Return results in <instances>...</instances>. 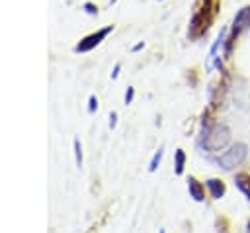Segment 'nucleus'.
Masks as SVG:
<instances>
[{"mask_svg": "<svg viewBox=\"0 0 250 233\" xmlns=\"http://www.w3.org/2000/svg\"><path fill=\"white\" fill-rule=\"evenodd\" d=\"M213 14H215L213 0H197L195 12H193L191 22H189V37L191 39L201 37L209 29V25L213 22Z\"/></svg>", "mask_w": 250, "mask_h": 233, "instance_id": "f257e3e1", "label": "nucleus"}, {"mask_svg": "<svg viewBox=\"0 0 250 233\" xmlns=\"http://www.w3.org/2000/svg\"><path fill=\"white\" fill-rule=\"evenodd\" d=\"M229 141H230V131H229V127L223 125V123L213 125V127L205 133V149H207V151H213V153L223 151V149L229 145Z\"/></svg>", "mask_w": 250, "mask_h": 233, "instance_id": "f03ea898", "label": "nucleus"}, {"mask_svg": "<svg viewBox=\"0 0 250 233\" xmlns=\"http://www.w3.org/2000/svg\"><path fill=\"white\" fill-rule=\"evenodd\" d=\"M246 153H248V147L244 143H236L232 145L229 151H225L221 157H219V164L225 168V170H232L234 166H238L244 159H246Z\"/></svg>", "mask_w": 250, "mask_h": 233, "instance_id": "7ed1b4c3", "label": "nucleus"}, {"mask_svg": "<svg viewBox=\"0 0 250 233\" xmlns=\"http://www.w3.org/2000/svg\"><path fill=\"white\" fill-rule=\"evenodd\" d=\"M107 33H111V25H107V27H104V29H98L96 33H90V35H86L76 47H74V51L76 53H86V51H92L96 45H100L104 39H105V35Z\"/></svg>", "mask_w": 250, "mask_h": 233, "instance_id": "20e7f679", "label": "nucleus"}, {"mask_svg": "<svg viewBox=\"0 0 250 233\" xmlns=\"http://www.w3.org/2000/svg\"><path fill=\"white\" fill-rule=\"evenodd\" d=\"M248 25H250V8H242V10L236 14V18H234V23H232V35H230V39H229V43H227V55L230 53V47H232L236 35H238L240 31H244Z\"/></svg>", "mask_w": 250, "mask_h": 233, "instance_id": "39448f33", "label": "nucleus"}, {"mask_svg": "<svg viewBox=\"0 0 250 233\" xmlns=\"http://www.w3.org/2000/svg\"><path fill=\"white\" fill-rule=\"evenodd\" d=\"M207 188H209V192H211V196L215 200H221L225 196V182L219 180V178H209L207 180Z\"/></svg>", "mask_w": 250, "mask_h": 233, "instance_id": "423d86ee", "label": "nucleus"}, {"mask_svg": "<svg viewBox=\"0 0 250 233\" xmlns=\"http://www.w3.org/2000/svg\"><path fill=\"white\" fill-rule=\"evenodd\" d=\"M234 184H236V186L240 188V192H244L246 198L250 200V174H246V172L236 174V176H234Z\"/></svg>", "mask_w": 250, "mask_h": 233, "instance_id": "0eeeda50", "label": "nucleus"}, {"mask_svg": "<svg viewBox=\"0 0 250 233\" xmlns=\"http://www.w3.org/2000/svg\"><path fill=\"white\" fill-rule=\"evenodd\" d=\"M188 190H189V194H191V198L195 202H203V186L195 178H189L188 180Z\"/></svg>", "mask_w": 250, "mask_h": 233, "instance_id": "6e6552de", "label": "nucleus"}, {"mask_svg": "<svg viewBox=\"0 0 250 233\" xmlns=\"http://www.w3.org/2000/svg\"><path fill=\"white\" fill-rule=\"evenodd\" d=\"M162 155H164V147H160V149L154 153V157L150 159V164H148V172H154V170L158 168V164H160V161H162Z\"/></svg>", "mask_w": 250, "mask_h": 233, "instance_id": "1a4fd4ad", "label": "nucleus"}, {"mask_svg": "<svg viewBox=\"0 0 250 233\" xmlns=\"http://www.w3.org/2000/svg\"><path fill=\"white\" fill-rule=\"evenodd\" d=\"M184 164H186V155L182 149L176 151V174H182L184 172Z\"/></svg>", "mask_w": 250, "mask_h": 233, "instance_id": "9d476101", "label": "nucleus"}, {"mask_svg": "<svg viewBox=\"0 0 250 233\" xmlns=\"http://www.w3.org/2000/svg\"><path fill=\"white\" fill-rule=\"evenodd\" d=\"M72 147H74V159H76V166L80 168L82 166V147H80V141L74 139L72 141Z\"/></svg>", "mask_w": 250, "mask_h": 233, "instance_id": "9b49d317", "label": "nucleus"}, {"mask_svg": "<svg viewBox=\"0 0 250 233\" xmlns=\"http://www.w3.org/2000/svg\"><path fill=\"white\" fill-rule=\"evenodd\" d=\"M96 108H98V100H96V96H90V98H88V112L94 114Z\"/></svg>", "mask_w": 250, "mask_h": 233, "instance_id": "f8f14e48", "label": "nucleus"}, {"mask_svg": "<svg viewBox=\"0 0 250 233\" xmlns=\"http://www.w3.org/2000/svg\"><path fill=\"white\" fill-rule=\"evenodd\" d=\"M133 96H135V88H127V92H125V104H131L133 102Z\"/></svg>", "mask_w": 250, "mask_h": 233, "instance_id": "ddd939ff", "label": "nucleus"}, {"mask_svg": "<svg viewBox=\"0 0 250 233\" xmlns=\"http://www.w3.org/2000/svg\"><path fill=\"white\" fill-rule=\"evenodd\" d=\"M115 123H117V114H115V112H111V114H109V127L113 129V127H115Z\"/></svg>", "mask_w": 250, "mask_h": 233, "instance_id": "4468645a", "label": "nucleus"}, {"mask_svg": "<svg viewBox=\"0 0 250 233\" xmlns=\"http://www.w3.org/2000/svg\"><path fill=\"white\" fill-rule=\"evenodd\" d=\"M119 69H121V65L117 63V65L113 67V72H111V78H117V76H119Z\"/></svg>", "mask_w": 250, "mask_h": 233, "instance_id": "2eb2a0df", "label": "nucleus"}, {"mask_svg": "<svg viewBox=\"0 0 250 233\" xmlns=\"http://www.w3.org/2000/svg\"><path fill=\"white\" fill-rule=\"evenodd\" d=\"M86 10H88L90 14H96V12H98V10H96V8L92 6V4H86Z\"/></svg>", "mask_w": 250, "mask_h": 233, "instance_id": "dca6fc26", "label": "nucleus"}, {"mask_svg": "<svg viewBox=\"0 0 250 233\" xmlns=\"http://www.w3.org/2000/svg\"><path fill=\"white\" fill-rule=\"evenodd\" d=\"M143 47H145V43H143V41H141V43H137V45H135V47H133V51H139V49H143Z\"/></svg>", "mask_w": 250, "mask_h": 233, "instance_id": "f3484780", "label": "nucleus"}, {"mask_svg": "<svg viewBox=\"0 0 250 233\" xmlns=\"http://www.w3.org/2000/svg\"><path fill=\"white\" fill-rule=\"evenodd\" d=\"M158 233H166V231H164V229H160V231H158Z\"/></svg>", "mask_w": 250, "mask_h": 233, "instance_id": "a211bd4d", "label": "nucleus"}, {"mask_svg": "<svg viewBox=\"0 0 250 233\" xmlns=\"http://www.w3.org/2000/svg\"><path fill=\"white\" fill-rule=\"evenodd\" d=\"M248 233H250V221H248Z\"/></svg>", "mask_w": 250, "mask_h": 233, "instance_id": "6ab92c4d", "label": "nucleus"}]
</instances>
